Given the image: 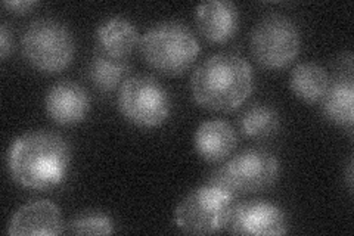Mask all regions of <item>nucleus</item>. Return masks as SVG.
Returning a JSON list of instances; mask_svg holds the SVG:
<instances>
[{
	"label": "nucleus",
	"mask_w": 354,
	"mask_h": 236,
	"mask_svg": "<svg viewBox=\"0 0 354 236\" xmlns=\"http://www.w3.org/2000/svg\"><path fill=\"white\" fill-rule=\"evenodd\" d=\"M71 151L58 133L37 130L21 134L8 154L9 173L14 181L31 190H50L68 174Z\"/></svg>",
	"instance_id": "f257e3e1"
},
{
	"label": "nucleus",
	"mask_w": 354,
	"mask_h": 236,
	"mask_svg": "<svg viewBox=\"0 0 354 236\" xmlns=\"http://www.w3.org/2000/svg\"><path fill=\"white\" fill-rule=\"evenodd\" d=\"M251 65L235 53H216L194 71L191 89L198 105L229 112L245 102L252 92Z\"/></svg>",
	"instance_id": "f03ea898"
},
{
	"label": "nucleus",
	"mask_w": 354,
	"mask_h": 236,
	"mask_svg": "<svg viewBox=\"0 0 354 236\" xmlns=\"http://www.w3.org/2000/svg\"><path fill=\"white\" fill-rule=\"evenodd\" d=\"M139 49L145 62L167 75H180L195 62L199 44L194 33L179 21H164L142 36Z\"/></svg>",
	"instance_id": "7ed1b4c3"
},
{
	"label": "nucleus",
	"mask_w": 354,
	"mask_h": 236,
	"mask_svg": "<svg viewBox=\"0 0 354 236\" xmlns=\"http://www.w3.org/2000/svg\"><path fill=\"white\" fill-rule=\"evenodd\" d=\"M75 42L71 30L55 18L31 22L22 36V53L31 66L43 73H58L74 58Z\"/></svg>",
	"instance_id": "20e7f679"
},
{
	"label": "nucleus",
	"mask_w": 354,
	"mask_h": 236,
	"mask_svg": "<svg viewBox=\"0 0 354 236\" xmlns=\"http://www.w3.org/2000/svg\"><path fill=\"white\" fill-rule=\"evenodd\" d=\"M279 176V161L261 148L242 151L212 174L209 183L227 190L234 197L256 194L270 188Z\"/></svg>",
	"instance_id": "39448f33"
},
{
	"label": "nucleus",
	"mask_w": 354,
	"mask_h": 236,
	"mask_svg": "<svg viewBox=\"0 0 354 236\" xmlns=\"http://www.w3.org/2000/svg\"><path fill=\"white\" fill-rule=\"evenodd\" d=\"M234 195L207 182L186 195L174 210V224L185 233L209 235L226 229Z\"/></svg>",
	"instance_id": "423d86ee"
},
{
	"label": "nucleus",
	"mask_w": 354,
	"mask_h": 236,
	"mask_svg": "<svg viewBox=\"0 0 354 236\" xmlns=\"http://www.w3.org/2000/svg\"><path fill=\"white\" fill-rule=\"evenodd\" d=\"M118 109L131 125L152 129L161 126L170 117L171 99L157 78L133 75L120 87Z\"/></svg>",
	"instance_id": "0eeeda50"
},
{
	"label": "nucleus",
	"mask_w": 354,
	"mask_h": 236,
	"mask_svg": "<svg viewBox=\"0 0 354 236\" xmlns=\"http://www.w3.org/2000/svg\"><path fill=\"white\" fill-rule=\"evenodd\" d=\"M251 52L264 69L279 70L300 53L301 35L295 22L281 14L261 18L251 33Z\"/></svg>",
	"instance_id": "6e6552de"
},
{
	"label": "nucleus",
	"mask_w": 354,
	"mask_h": 236,
	"mask_svg": "<svg viewBox=\"0 0 354 236\" xmlns=\"http://www.w3.org/2000/svg\"><path fill=\"white\" fill-rule=\"evenodd\" d=\"M226 229L235 235H285L288 219L283 210L266 201H247L232 206Z\"/></svg>",
	"instance_id": "1a4fd4ad"
},
{
	"label": "nucleus",
	"mask_w": 354,
	"mask_h": 236,
	"mask_svg": "<svg viewBox=\"0 0 354 236\" xmlns=\"http://www.w3.org/2000/svg\"><path fill=\"white\" fill-rule=\"evenodd\" d=\"M65 232L61 210L46 199L31 201L22 206L8 224V235H48L55 236Z\"/></svg>",
	"instance_id": "9d476101"
},
{
	"label": "nucleus",
	"mask_w": 354,
	"mask_h": 236,
	"mask_svg": "<svg viewBox=\"0 0 354 236\" xmlns=\"http://www.w3.org/2000/svg\"><path fill=\"white\" fill-rule=\"evenodd\" d=\"M48 116L61 126H73L82 122L88 109L91 99L86 89L71 80H62L53 84L44 99Z\"/></svg>",
	"instance_id": "9b49d317"
},
{
	"label": "nucleus",
	"mask_w": 354,
	"mask_h": 236,
	"mask_svg": "<svg viewBox=\"0 0 354 236\" xmlns=\"http://www.w3.org/2000/svg\"><path fill=\"white\" fill-rule=\"evenodd\" d=\"M195 21L201 35L214 43L227 42L239 28L238 8L227 0H209L196 6Z\"/></svg>",
	"instance_id": "f8f14e48"
},
{
	"label": "nucleus",
	"mask_w": 354,
	"mask_h": 236,
	"mask_svg": "<svg viewBox=\"0 0 354 236\" xmlns=\"http://www.w3.org/2000/svg\"><path fill=\"white\" fill-rule=\"evenodd\" d=\"M194 145L196 154L208 163L227 158L235 151L238 136L235 129L223 120L204 121L195 131Z\"/></svg>",
	"instance_id": "ddd939ff"
},
{
	"label": "nucleus",
	"mask_w": 354,
	"mask_h": 236,
	"mask_svg": "<svg viewBox=\"0 0 354 236\" xmlns=\"http://www.w3.org/2000/svg\"><path fill=\"white\" fill-rule=\"evenodd\" d=\"M96 42L97 51L114 58L126 60L136 46H139L140 37L131 21L123 17H113L97 27Z\"/></svg>",
	"instance_id": "4468645a"
},
{
	"label": "nucleus",
	"mask_w": 354,
	"mask_h": 236,
	"mask_svg": "<svg viewBox=\"0 0 354 236\" xmlns=\"http://www.w3.org/2000/svg\"><path fill=\"white\" fill-rule=\"evenodd\" d=\"M322 100L324 116L337 126L353 129L354 122V80L353 74H337Z\"/></svg>",
	"instance_id": "2eb2a0df"
},
{
	"label": "nucleus",
	"mask_w": 354,
	"mask_h": 236,
	"mask_svg": "<svg viewBox=\"0 0 354 236\" xmlns=\"http://www.w3.org/2000/svg\"><path fill=\"white\" fill-rule=\"evenodd\" d=\"M329 86L328 71L316 62H301L294 66L290 75L292 93L304 102L315 104L324 98Z\"/></svg>",
	"instance_id": "dca6fc26"
},
{
	"label": "nucleus",
	"mask_w": 354,
	"mask_h": 236,
	"mask_svg": "<svg viewBox=\"0 0 354 236\" xmlns=\"http://www.w3.org/2000/svg\"><path fill=\"white\" fill-rule=\"evenodd\" d=\"M130 65L127 60L114 58L101 51H96L88 64L87 75L92 84L101 92H113L127 80Z\"/></svg>",
	"instance_id": "f3484780"
},
{
	"label": "nucleus",
	"mask_w": 354,
	"mask_h": 236,
	"mask_svg": "<svg viewBox=\"0 0 354 236\" xmlns=\"http://www.w3.org/2000/svg\"><path fill=\"white\" fill-rule=\"evenodd\" d=\"M281 127L279 114L274 108L264 104L251 105L242 112L239 118V129L248 138L263 139L273 136Z\"/></svg>",
	"instance_id": "a211bd4d"
},
{
	"label": "nucleus",
	"mask_w": 354,
	"mask_h": 236,
	"mask_svg": "<svg viewBox=\"0 0 354 236\" xmlns=\"http://www.w3.org/2000/svg\"><path fill=\"white\" fill-rule=\"evenodd\" d=\"M65 232L73 235H111L114 232V224L105 212L88 210L77 215L70 224H66Z\"/></svg>",
	"instance_id": "6ab92c4d"
},
{
	"label": "nucleus",
	"mask_w": 354,
	"mask_h": 236,
	"mask_svg": "<svg viewBox=\"0 0 354 236\" xmlns=\"http://www.w3.org/2000/svg\"><path fill=\"white\" fill-rule=\"evenodd\" d=\"M37 5L39 3L32 2V0H8V2H3V8L12 10L15 14H27Z\"/></svg>",
	"instance_id": "aec40b11"
},
{
	"label": "nucleus",
	"mask_w": 354,
	"mask_h": 236,
	"mask_svg": "<svg viewBox=\"0 0 354 236\" xmlns=\"http://www.w3.org/2000/svg\"><path fill=\"white\" fill-rule=\"evenodd\" d=\"M10 49H12V40H10L8 26L3 22L2 27H0V56H2L3 61L6 60Z\"/></svg>",
	"instance_id": "412c9836"
},
{
	"label": "nucleus",
	"mask_w": 354,
	"mask_h": 236,
	"mask_svg": "<svg viewBox=\"0 0 354 236\" xmlns=\"http://www.w3.org/2000/svg\"><path fill=\"white\" fill-rule=\"evenodd\" d=\"M347 183H348V189H353V161H350L348 164V172H347Z\"/></svg>",
	"instance_id": "4be33fe9"
}]
</instances>
